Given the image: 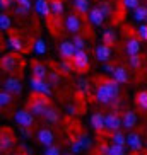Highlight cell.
<instances>
[{"label":"cell","mask_w":147,"mask_h":155,"mask_svg":"<svg viewBox=\"0 0 147 155\" xmlns=\"http://www.w3.org/2000/svg\"><path fill=\"white\" fill-rule=\"evenodd\" d=\"M135 102H137V106L142 111H147V91L138 92L137 97H135Z\"/></svg>","instance_id":"29"},{"label":"cell","mask_w":147,"mask_h":155,"mask_svg":"<svg viewBox=\"0 0 147 155\" xmlns=\"http://www.w3.org/2000/svg\"><path fill=\"white\" fill-rule=\"evenodd\" d=\"M58 53L62 58L65 60H72L74 55L77 53V48H75V45H74V41H63L62 45L58 46Z\"/></svg>","instance_id":"11"},{"label":"cell","mask_w":147,"mask_h":155,"mask_svg":"<svg viewBox=\"0 0 147 155\" xmlns=\"http://www.w3.org/2000/svg\"><path fill=\"white\" fill-rule=\"evenodd\" d=\"M32 50H34V53H38V55H45L46 53V45L43 39H36L34 41V46H32Z\"/></svg>","instance_id":"36"},{"label":"cell","mask_w":147,"mask_h":155,"mask_svg":"<svg viewBox=\"0 0 147 155\" xmlns=\"http://www.w3.org/2000/svg\"><path fill=\"white\" fill-rule=\"evenodd\" d=\"M99 9L103 10V14H104L106 17H108V15H111V10H113V9H111V4L108 2V0H103L101 4H99Z\"/></svg>","instance_id":"40"},{"label":"cell","mask_w":147,"mask_h":155,"mask_svg":"<svg viewBox=\"0 0 147 155\" xmlns=\"http://www.w3.org/2000/svg\"><path fill=\"white\" fill-rule=\"evenodd\" d=\"M14 155H22V152H19V153H14Z\"/></svg>","instance_id":"53"},{"label":"cell","mask_w":147,"mask_h":155,"mask_svg":"<svg viewBox=\"0 0 147 155\" xmlns=\"http://www.w3.org/2000/svg\"><path fill=\"white\" fill-rule=\"evenodd\" d=\"M4 91L10 92L12 96H19V94L22 92V84H21V80H19V78L9 77V78L4 82Z\"/></svg>","instance_id":"9"},{"label":"cell","mask_w":147,"mask_h":155,"mask_svg":"<svg viewBox=\"0 0 147 155\" xmlns=\"http://www.w3.org/2000/svg\"><path fill=\"white\" fill-rule=\"evenodd\" d=\"M17 5H24V7H28V9H31V7H32L31 0H17Z\"/></svg>","instance_id":"50"},{"label":"cell","mask_w":147,"mask_h":155,"mask_svg":"<svg viewBox=\"0 0 147 155\" xmlns=\"http://www.w3.org/2000/svg\"><path fill=\"white\" fill-rule=\"evenodd\" d=\"M19 131H21V135H22L24 138H31L32 137V131L29 130V128H26V126H21L19 128Z\"/></svg>","instance_id":"47"},{"label":"cell","mask_w":147,"mask_h":155,"mask_svg":"<svg viewBox=\"0 0 147 155\" xmlns=\"http://www.w3.org/2000/svg\"><path fill=\"white\" fill-rule=\"evenodd\" d=\"M133 19L138 22H147V5H138L133 10Z\"/></svg>","instance_id":"24"},{"label":"cell","mask_w":147,"mask_h":155,"mask_svg":"<svg viewBox=\"0 0 147 155\" xmlns=\"http://www.w3.org/2000/svg\"><path fill=\"white\" fill-rule=\"evenodd\" d=\"M115 65H111V63H104V67H103V70H104V72H108V73H113L115 72Z\"/></svg>","instance_id":"48"},{"label":"cell","mask_w":147,"mask_h":155,"mask_svg":"<svg viewBox=\"0 0 147 155\" xmlns=\"http://www.w3.org/2000/svg\"><path fill=\"white\" fill-rule=\"evenodd\" d=\"M50 5H51V14L55 15V17H60V15L63 14V2L62 0H50Z\"/></svg>","instance_id":"26"},{"label":"cell","mask_w":147,"mask_h":155,"mask_svg":"<svg viewBox=\"0 0 147 155\" xmlns=\"http://www.w3.org/2000/svg\"><path fill=\"white\" fill-rule=\"evenodd\" d=\"M113 78H115L118 84H127L128 82V72L125 67H116L115 72H113Z\"/></svg>","instance_id":"20"},{"label":"cell","mask_w":147,"mask_h":155,"mask_svg":"<svg viewBox=\"0 0 147 155\" xmlns=\"http://www.w3.org/2000/svg\"><path fill=\"white\" fill-rule=\"evenodd\" d=\"M0 67H2V70L7 73H14L15 70L19 68V60L15 55H5L2 56V60H0Z\"/></svg>","instance_id":"7"},{"label":"cell","mask_w":147,"mask_h":155,"mask_svg":"<svg viewBox=\"0 0 147 155\" xmlns=\"http://www.w3.org/2000/svg\"><path fill=\"white\" fill-rule=\"evenodd\" d=\"M127 145L130 147V150L140 152L142 150V138H140V135L135 133V131H130L128 135H127Z\"/></svg>","instance_id":"13"},{"label":"cell","mask_w":147,"mask_h":155,"mask_svg":"<svg viewBox=\"0 0 147 155\" xmlns=\"http://www.w3.org/2000/svg\"><path fill=\"white\" fill-rule=\"evenodd\" d=\"M104 19H106V15L103 14V10L99 7H94V9L89 10V22L92 26H103Z\"/></svg>","instance_id":"14"},{"label":"cell","mask_w":147,"mask_h":155,"mask_svg":"<svg viewBox=\"0 0 147 155\" xmlns=\"http://www.w3.org/2000/svg\"><path fill=\"white\" fill-rule=\"evenodd\" d=\"M45 119L48 121V123H51V124H55V123H58V119H60V114H58V111L56 109H53V107H48V109L45 111Z\"/></svg>","instance_id":"25"},{"label":"cell","mask_w":147,"mask_h":155,"mask_svg":"<svg viewBox=\"0 0 147 155\" xmlns=\"http://www.w3.org/2000/svg\"><path fill=\"white\" fill-rule=\"evenodd\" d=\"M48 107H50V104H48V96H43V94H38V96L34 94L28 102V109L34 116H43Z\"/></svg>","instance_id":"2"},{"label":"cell","mask_w":147,"mask_h":155,"mask_svg":"<svg viewBox=\"0 0 147 155\" xmlns=\"http://www.w3.org/2000/svg\"><path fill=\"white\" fill-rule=\"evenodd\" d=\"M121 119H123V128H128V130L137 124V114L133 113V111H127Z\"/></svg>","instance_id":"22"},{"label":"cell","mask_w":147,"mask_h":155,"mask_svg":"<svg viewBox=\"0 0 147 155\" xmlns=\"http://www.w3.org/2000/svg\"><path fill=\"white\" fill-rule=\"evenodd\" d=\"M72 41H74V45H75L77 50H84V48H86V39H84L80 34H74Z\"/></svg>","instance_id":"37"},{"label":"cell","mask_w":147,"mask_h":155,"mask_svg":"<svg viewBox=\"0 0 147 155\" xmlns=\"http://www.w3.org/2000/svg\"><path fill=\"white\" fill-rule=\"evenodd\" d=\"M110 106H111V107H113V109H116V113H118V109H120V106H121V101H120L118 97H116V99L113 101V102H111Z\"/></svg>","instance_id":"49"},{"label":"cell","mask_w":147,"mask_h":155,"mask_svg":"<svg viewBox=\"0 0 147 155\" xmlns=\"http://www.w3.org/2000/svg\"><path fill=\"white\" fill-rule=\"evenodd\" d=\"M12 7H17V0H0V9H2V12L12 9Z\"/></svg>","instance_id":"38"},{"label":"cell","mask_w":147,"mask_h":155,"mask_svg":"<svg viewBox=\"0 0 147 155\" xmlns=\"http://www.w3.org/2000/svg\"><path fill=\"white\" fill-rule=\"evenodd\" d=\"M111 140H113V143H116V145H127V137H125L120 130H118V131H113Z\"/></svg>","instance_id":"34"},{"label":"cell","mask_w":147,"mask_h":155,"mask_svg":"<svg viewBox=\"0 0 147 155\" xmlns=\"http://www.w3.org/2000/svg\"><path fill=\"white\" fill-rule=\"evenodd\" d=\"M34 10L39 15H43V17H48L51 14V5L48 0H36L34 2Z\"/></svg>","instance_id":"16"},{"label":"cell","mask_w":147,"mask_h":155,"mask_svg":"<svg viewBox=\"0 0 147 155\" xmlns=\"http://www.w3.org/2000/svg\"><path fill=\"white\" fill-rule=\"evenodd\" d=\"M128 63H130V67H132L133 70H138L140 65H142V60H140L138 55H133V56H128Z\"/></svg>","instance_id":"39"},{"label":"cell","mask_w":147,"mask_h":155,"mask_svg":"<svg viewBox=\"0 0 147 155\" xmlns=\"http://www.w3.org/2000/svg\"><path fill=\"white\" fill-rule=\"evenodd\" d=\"M36 138H38V141L45 147L53 145V141H55V135H53V131H51L50 128H41V130L38 131Z\"/></svg>","instance_id":"12"},{"label":"cell","mask_w":147,"mask_h":155,"mask_svg":"<svg viewBox=\"0 0 147 155\" xmlns=\"http://www.w3.org/2000/svg\"><path fill=\"white\" fill-rule=\"evenodd\" d=\"M120 84L115 78H103L97 84L96 89V101L103 106H110L116 97L120 96Z\"/></svg>","instance_id":"1"},{"label":"cell","mask_w":147,"mask_h":155,"mask_svg":"<svg viewBox=\"0 0 147 155\" xmlns=\"http://www.w3.org/2000/svg\"><path fill=\"white\" fill-rule=\"evenodd\" d=\"M58 70H60L62 73H65V75H69V73L74 70L72 61H70V60H62V61L58 63Z\"/></svg>","instance_id":"31"},{"label":"cell","mask_w":147,"mask_h":155,"mask_svg":"<svg viewBox=\"0 0 147 155\" xmlns=\"http://www.w3.org/2000/svg\"><path fill=\"white\" fill-rule=\"evenodd\" d=\"M9 104H12V94L7 91H2L0 92V106L5 107V106H9Z\"/></svg>","instance_id":"35"},{"label":"cell","mask_w":147,"mask_h":155,"mask_svg":"<svg viewBox=\"0 0 147 155\" xmlns=\"http://www.w3.org/2000/svg\"><path fill=\"white\" fill-rule=\"evenodd\" d=\"M74 9L79 14H87L89 12V0H75L74 2Z\"/></svg>","instance_id":"28"},{"label":"cell","mask_w":147,"mask_h":155,"mask_svg":"<svg viewBox=\"0 0 147 155\" xmlns=\"http://www.w3.org/2000/svg\"><path fill=\"white\" fill-rule=\"evenodd\" d=\"M96 58L101 61V63H108L111 58V46L108 45H101L96 48Z\"/></svg>","instance_id":"15"},{"label":"cell","mask_w":147,"mask_h":155,"mask_svg":"<svg viewBox=\"0 0 147 155\" xmlns=\"http://www.w3.org/2000/svg\"><path fill=\"white\" fill-rule=\"evenodd\" d=\"M65 28L67 31L72 32V34H79L80 29H82V22H80V17L75 14H70L69 17L65 19Z\"/></svg>","instance_id":"10"},{"label":"cell","mask_w":147,"mask_h":155,"mask_svg":"<svg viewBox=\"0 0 147 155\" xmlns=\"http://www.w3.org/2000/svg\"><path fill=\"white\" fill-rule=\"evenodd\" d=\"M31 89L34 94H43V96H51V84L46 82V78H38V77H31L29 80Z\"/></svg>","instance_id":"3"},{"label":"cell","mask_w":147,"mask_h":155,"mask_svg":"<svg viewBox=\"0 0 147 155\" xmlns=\"http://www.w3.org/2000/svg\"><path fill=\"white\" fill-rule=\"evenodd\" d=\"M31 72H32V77H38V78H46V75H48L46 67L39 61H32L31 63Z\"/></svg>","instance_id":"19"},{"label":"cell","mask_w":147,"mask_h":155,"mask_svg":"<svg viewBox=\"0 0 147 155\" xmlns=\"http://www.w3.org/2000/svg\"><path fill=\"white\" fill-rule=\"evenodd\" d=\"M101 38H103V45L113 46L116 43V32L113 31V29H106V31H103Z\"/></svg>","instance_id":"23"},{"label":"cell","mask_w":147,"mask_h":155,"mask_svg":"<svg viewBox=\"0 0 147 155\" xmlns=\"http://www.w3.org/2000/svg\"><path fill=\"white\" fill-rule=\"evenodd\" d=\"M75 141L80 143V147H82L84 150H87V148H91V147H92V140L89 138V135H86V133H82L80 137H77V138H75Z\"/></svg>","instance_id":"30"},{"label":"cell","mask_w":147,"mask_h":155,"mask_svg":"<svg viewBox=\"0 0 147 155\" xmlns=\"http://www.w3.org/2000/svg\"><path fill=\"white\" fill-rule=\"evenodd\" d=\"M137 32H138V38H140V39L147 41V24H145V22H144L142 26L137 29Z\"/></svg>","instance_id":"44"},{"label":"cell","mask_w":147,"mask_h":155,"mask_svg":"<svg viewBox=\"0 0 147 155\" xmlns=\"http://www.w3.org/2000/svg\"><path fill=\"white\" fill-rule=\"evenodd\" d=\"M108 147H110V145H106V143H101V145H99V152H101L103 155H106V152H108Z\"/></svg>","instance_id":"51"},{"label":"cell","mask_w":147,"mask_h":155,"mask_svg":"<svg viewBox=\"0 0 147 155\" xmlns=\"http://www.w3.org/2000/svg\"><path fill=\"white\" fill-rule=\"evenodd\" d=\"M77 89H79V92L82 94V96H86V94H89V80L87 78H79V82H77Z\"/></svg>","instance_id":"33"},{"label":"cell","mask_w":147,"mask_h":155,"mask_svg":"<svg viewBox=\"0 0 147 155\" xmlns=\"http://www.w3.org/2000/svg\"><path fill=\"white\" fill-rule=\"evenodd\" d=\"M121 126H123V119L118 116V113L104 114V130H108V131H118Z\"/></svg>","instance_id":"5"},{"label":"cell","mask_w":147,"mask_h":155,"mask_svg":"<svg viewBox=\"0 0 147 155\" xmlns=\"http://www.w3.org/2000/svg\"><path fill=\"white\" fill-rule=\"evenodd\" d=\"M14 135H12V131L10 130H7V128H4L2 130V133H0V152L2 153H5L7 150H10L12 147H14Z\"/></svg>","instance_id":"8"},{"label":"cell","mask_w":147,"mask_h":155,"mask_svg":"<svg viewBox=\"0 0 147 155\" xmlns=\"http://www.w3.org/2000/svg\"><path fill=\"white\" fill-rule=\"evenodd\" d=\"M29 10H31V9L24 7V5H17V7H14V12H15L17 15H28Z\"/></svg>","instance_id":"45"},{"label":"cell","mask_w":147,"mask_h":155,"mask_svg":"<svg viewBox=\"0 0 147 155\" xmlns=\"http://www.w3.org/2000/svg\"><path fill=\"white\" fill-rule=\"evenodd\" d=\"M7 45H9L14 51H24V43H22V39H21L19 36H15V34H10V36H9V39H7Z\"/></svg>","instance_id":"21"},{"label":"cell","mask_w":147,"mask_h":155,"mask_svg":"<svg viewBox=\"0 0 147 155\" xmlns=\"http://www.w3.org/2000/svg\"><path fill=\"white\" fill-rule=\"evenodd\" d=\"M84 148L80 147V143L79 141H72V145H70V152L72 153H79V152H82Z\"/></svg>","instance_id":"46"},{"label":"cell","mask_w":147,"mask_h":155,"mask_svg":"<svg viewBox=\"0 0 147 155\" xmlns=\"http://www.w3.org/2000/svg\"><path fill=\"white\" fill-rule=\"evenodd\" d=\"M106 155H127V148H125V145H116V143H113V145L108 147Z\"/></svg>","instance_id":"27"},{"label":"cell","mask_w":147,"mask_h":155,"mask_svg":"<svg viewBox=\"0 0 147 155\" xmlns=\"http://www.w3.org/2000/svg\"><path fill=\"white\" fill-rule=\"evenodd\" d=\"M70 61H72V65H74V70L84 72V70H87V67H89V55L84 50H77V53L74 55V58L70 60Z\"/></svg>","instance_id":"4"},{"label":"cell","mask_w":147,"mask_h":155,"mask_svg":"<svg viewBox=\"0 0 147 155\" xmlns=\"http://www.w3.org/2000/svg\"><path fill=\"white\" fill-rule=\"evenodd\" d=\"M67 111H69V114H70V116H74V114L77 113V109H75V107H74L72 104H70V106H67Z\"/></svg>","instance_id":"52"},{"label":"cell","mask_w":147,"mask_h":155,"mask_svg":"<svg viewBox=\"0 0 147 155\" xmlns=\"http://www.w3.org/2000/svg\"><path fill=\"white\" fill-rule=\"evenodd\" d=\"M125 50H127L128 56L138 55V51H140V41H138L137 38H128L127 43H125Z\"/></svg>","instance_id":"17"},{"label":"cell","mask_w":147,"mask_h":155,"mask_svg":"<svg viewBox=\"0 0 147 155\" xmlns=\"http://www.w3.org/2000/svg\"><path fill=\"white\" fill-rule=\"evenodd\" d=\"M138 0H123V7L125 9H132V10H135L138 7Z\"/></svg>","instance_id":"42"},{"label":"cell","mask_w":147,"mask_h":155,"mask_svg":"<svg viewBox=\"0 0 147 155\" xmlns=\"http://www.w3.org/2000/svg\"><path fill=\"white\" fill-rule=\"evenodd\" d=\"M48 78H50V84H51V85H58V84H60V75H58V72H50V73H48Z\"/></svg>","instance_id":"43"},{"label":"cell","mask_w":147,"mask_h":155,"mask_svg":"<svg viewBox=\"0 0 147 155\" xmlns=\"http://www.w3.org/2000/svg\"><path fill=\"white\" fill-rule=\"evenodd\" d=\"M14 119L19 126H26V128H31L32 123H34V118H32V113L29 109H21L14 114Z\"/></svg>","instance_id":"6"},{"label":"cell","mask_w":147,"mask_h":155,"mask_svg":"<svg viewBox=\"0 0 147 155\" xmlns=\"http://www.w3.org/2000/svg\"><path fill=\"white\" fill-rule=\"evenodd\" d=\"M89 121H91V126L94 128L96 131H101V130H104V116H103V113H94V114H91Z\"/></svg>","instance_id":"18"},{"label":"cell","mask_w":147,"mask_h":155,"mask_svg":"<svg viewBox=\"0 0 147 155\" xmlns=\"http://www.w3.org/2000/svg\"><path fill=\"white\" fill-rule=\"evenodd\" d=\"M10 26H12L10 17L5 14V12H2V14H0V29H2V31H9Z\"/></svg>","instance_id":"32"},{"label":"cell","mask_w":147,"mask_h":155,"mask_svg":"<svg viewBox=\"0 0 147 155\" xmlns=\"http://www.w3.org/2000/svg\"><path fill=\"white\" fill-rule=\"evenodd\" d=\"M43 155H62V152H60V147L56 145H50L45 148V153Z\"/></svg>","instance_id":"41"}]
</instances>
